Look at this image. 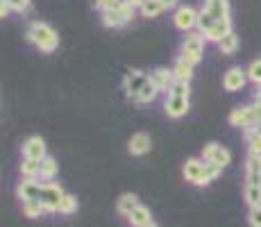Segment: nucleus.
<instances>
[{
  "instance_id": "nucleus-1",
  "label": "nucleus",
  "mask_w": 261,
  "mask_h": 227,
  "mask_svg": "<svg viewBox=\"0 0 261 227\" xmlns=\"http://www.w3.org/2000/svg\"><path fill=\"white\" fill-rule=\"evenodd\" d=\"M25 39H28L39 53H46V55L55 53V50L59 48V37H57V32H55V28L48 23H43V21L30 23Z\"/></svg>"
},
{
  "instance_id": "nucleus-2",
  "label": "nucleus",
  "mask_w": 261,
  "mask_h": 227,
  "mask_svg": "<svg viewBox=\"0 0 261 227\" xmlns=\"http://www.w3.org/2000/svg\"><path fill=\"white\" fill-rule=\"evenodd\" d=\"M204 43H207V39H204L202 32H189L187 37L182 39V43H179L177 57H182L184 62H189L195 66V64H200V59H202Z\"/></svg>"
},
{
  "instance_id": "nucleus-3",
  "label": "nucleus",
  "mask_w": 261,
  "mask_h": 227,
  "mask_svg": "<svg viewBox=\"0 0 261 227\" xmlns=\"http://www.w3.org/2000/svg\"><path fill=\"white\" fill-rule=\"evenodd\" d=\"M198 18H200V9H195L193 5H179V7L173 12V25L184 34L195 32Z\"/></svg>"
},
{
  "instance_id": "nucleus-4",
  "label": "nucleus",
  "mask_w": 261,
  "mask_h": 227,
  "mask_svg": "<svg viewBox=\"0 0 261 227\" xmlns=\"http://www.w3.org/2000/svg\"><path fill=\"white\" fill-rule=\"evenodd\" d=\"M182 175H184V180L191 182L193 186L212 184L209 178H207V161H204L202 157H189L187 164H184V168H182Z\"/></svg>"
},
{
  "instance_id": "nucleus-5",
  "label": "nucleus",
  "mask_w": 261,
  "mask_h": 227,
  "mask_svg": "<svg viewBox=\"0 0 261 227\" xmlns=\"http://www.w3.org/2000/svg\"><path fill=\"white\" fill-rule=\"evenodd\" d=\"M66 195V191L62 189L55 182H43V191H41V205L46 207V211L50 214H59V207H62V200Z\"/></svg>"
},
{
  "instance_id": "nucleus-6",
  "label": "nucleus",
  "mask_w": 261,
  "mask_h": 227,
  "mask_svg": "<svg viewBox=\"0 0 261 227\" xmlns=\"http://www.w3.org/2000/svg\"><path fill=\"white\" fill-rule=\"evenodd\" d=\"M148 82H150V75L148 73H143V70H139V68L127 70V73H125V78H123V91H125V95H127L129 100H134L139 93H141V89Z\"/></svg>"
},
{
  "instance_id": "nucleus-7",
  "label": "nucleus",
  "mask_w": 261,
  "mask_h": 227,
  "mask_svg": "<svg viewBox=\"0 0 261 227\" xmlns=\"http://www.w3.org/2000/svg\"><path fill=\"white\" fill-rule=\"evenodd\" d=\"M134 18V7L125 0V5L123 7H118V9H114V12H107V14H102V25L105 28H123V25H127L129 21Z\"/></svg>"
},
{
  "instance_id": "nucleus-8",
  "label": "nucleus",
  "mask_w": 261,
  "mask_h": 227,
  "mask_svg": "<svg viewBox=\"0 0 261 227\" xmlns=\"http://www.w3.org/2000/svg\"><path fill=\"white\" fill-rule=\"evenodd\" d=\"M229 125H232V128L243 130V132L252 130L254 128L252 107H250V105H239V107H234L232 112H229Z\"/></svg>"
},
{
  "instance_id": "nucleus-9",
  "label": "nucleus",
  "mask_w": 261,
  "mask_h": 227,
  "mask_svg": "<svg viewBox=\"0 0 261 227\" xmlns=\"http://www.w3.org/2000/svg\"><path fill=\"white\" fill-rule=\"evenodd\" d=\"M200 157H202L204 161H214V164H218V166H223V168H225V166L232 161V153H229L225 145H220V143H216V141H212V143H207L202 148Z\"/></svg>"
},
{
  "instance_id": "nucleus-10",
  "label": "nucleus",
  "mask_w": 261,
  "mask_h": 227,
  "mask_svg": "<svg viewBox=\"0 0 261 227\" xmlns=\"http://www.w3.org/2000/svg\"><path fill=\"white\" fill-rule=\"evenodd\" d=\"M46 157H48V148L41 136H28V139L23 141V159L43 161Z\"/></svg>"
},
{
  "instance_id": "nucleus-11",
  "label": "nucleus",
  "mask_w": 261,
  "mask_h": 227,
  "mask_svg": "<svg viewBox=\"0 0 261 227\" xmlns=\"http://www.w3.org/2000/svg\"><path fill=\"white\" fill-rule=\"evenodd\" d=\"M248 82H250V80H248V70L241 68V66H232L227 73L223 75V89L229 91V93L241 91Z\"/></svg>"
},
{
  "instance_id": "nucleus-12",
  "label": "nucleus",
  "mask_w": 261,
  "mask_h": 227,
  "mask_svg": "<svg viewBox=\"0 0 261 227\" xmlns=\"http://www.w3.org/2000/svg\"><path fill=\"white\" fill-rule=\"evenodd\" d=\"M189 109H191L189 98H179V95H166V100H164V112H166V116H168V118H173V120L187 116Z\"/></svg>"
},
{
  "instance_id": "nucleus-13",
  "label": "nucleus",
  "mask_w": 261,
  "mask_h": 227,
  "mask_svg": "<svg viewBox=\"0 0 261 227\" xmlns=\"http://www.w3.org/2000/svg\"><path fill=\"white\" fill-rule=\"evenodd\" d=\"M41 191H43V184L39 180H21L16 186V195L21 203H28V200H39L41 198Z\"/></svg>"
},
{
  "instance_id": "nucleus-14",
  "label": "nucleus",
  "mask_w": 261,
  "mask_h": 227,
  "mask_svg": "<svg viewBox=\"0 0 261 227\" xmlns=\"http://www.w3.org/2000/svg\"><path fill=\"white\" fill-rule=\"evenodd\" d=\"M150 82L157 87L159 93H168L170 87L175 84V75H173V68H166V66H157L150 73Z\"/></svg>"
},
{
  "instance_id": "nucleus-15",
  "label": "nucleus",
  "mask_w": 261,
  "mask_h": 227,
  "mask_svg": "<svg viewBox=\"0 0 261 227\" xmlns=\"http://www.w3.org/2000/svg\"><path fill=\"white\" fill-rule=\"evenodd\" d=\"M150 148H152V139H150L148 132L132 134V139H129V143H127L129 155H134V157H141V155L150 153Z\"/></svg>"
},
{
  "instance_id": "nucleus-16",
  "label": "nucleus",
  "mask_w": 261,
  "mask_h": 227,
  "mask_svg": "<svg viewBox=\"0 0 261 227\" xmlns=\"http://www.w3.org/2000/svg\"><path fill=\"white\" fill-rule=\"evenodd\" d=\"M229 32H232V18H225V21H216L204 32V39H207V43H220Z\"/></svg>"
},
{
  "instance_id": "nucleus-17",
  "label": "nucleus",
  "mask_w": 261,
  "mask_h": 227,
  "mask_svg": "<svg viewBox=\"0 0 261 227\" xmlns=\"http://www.w3.org/2000/svg\"><path fill=\"white\" fill-rule=\"evenodd\" d=\"M202 9L212 14L214 21H225V18H229V0H204Z\"/></svg>"
},
{
  "instance_id": "nucleus-18",
  "label": "nucleus",
  "mask_w": 261,
  "mask_h": 227,
  "mask_svg": "<svg viewBox=\"0 0 261 227\" xmlns=\"http://www.w3.org/2000/svg\"><path fill=\"white\" fill-rule=\"evenodd\" d=\"M245 184L261 186V157L248 155V159H245Z\"/></svg>"
},
{
  "instance_id": "nucleus-19",
  "label": "nucleus",
  "mask_w": 261,
  "mask_h": 227,
  "mask_svg": "<svg viewBox=\"0 0 261 227\" xmlns=\"http://www.w3.org/2000/svg\"><path fill=\"white\" fill-rule=\"evenodd\" d=\"M127 223L132 227H145V225L154 223V220H152V211H150L145 205H139L137 209L127 216Z\"/></svg>"
},
{
  "instance_id": "nucleus-20",
  "label": "nucleus",
  "mask_w": 261,
  "mask_h": 227,
  "mask_svg": "<svg viewBox=\"0 0 261 227\" xmlns=\"http://www.w3.org/2000/svg\"><path fill=\"white\" fill-rule=\"evenodd\" d=\"M173 75H175V82L191 84V80H193V64H189V62H184L182 57H177L173 64Z\"/></svg>"
},
{
  "instance_id": "nucleus-21",
  "label": "nucleus",
  "mask_w": 261,
  "mask_h": 227,
  "mask_svg": "<svg viewBox=\"0 0 261 227\" xmlns=\"http://www.w3.org/2000/svg\"><path fill=\"white\" fill-rule=\"evenodd\" d=\"M139 205H141V203H139L137 193H123L118 198V203H116V211H118L120 216H125V218H127V216L132 214V211L137 209Z\"/></svg>"
},
{
  "instance_id": "nucleus-22",
  "label": "nucleus",
  "mask_w": 261,
  "mask_h": 227,
  "mask_svg": "<svg viewBox=\"0 0 261 227\" xmlns=\"http://www.w3.org/2000/svg\"><path fill=\"white\" fill-rule=\"evenodd\" d=\"M57 173H59V164H57V159H55L53 155H48V157L41 161V175H39V180H43V182H53L55 178H57Z\"/></svg>"
},
{
  "instance_id": "nucleus-23",
  "label": "nucleus",
  "mask_w": 261,
  "mask_h": 227,
  "mask_svg": "<svg viewBox=\"0 0 261 227\" xmlns=\"http://www.w3.org/2000/svg\"><path fill=\"white\" fill-rule=\"evenodd\" d=\"M141 16L143 18H157L159 14H164L166 12V5L162 3V0H148V3H143L141 5Z\"/></svg>"
},
{
  "instance_id": "nucleus-24",
  "label": "nucleus",
  "mask_w": 261,
  "mask_h": 227,
  "mask_svg": "<svg viewBox=\"0 0 261 227\" xmlns=\"http://www.w3.org/2000/svg\"><path fill=\"white\" fill-rule=\"evenodd\" d=\"M243 198H245V205H248L250 209H254V207H261V186H257V184H245L243 186Z\"/></svg>"
},
{
  "instance_id": "nucleus-25",
  "label": "nucleus",
  "mask_w": 261,
  "mask_h": 227,
  "mask_svg": "<svg viewBox=\"0 0 261 227\" xmlns=\"http://www.w3.org/2000/svg\"><path fill=\"white\" fill-rule=\"evenodd\" d=\"M21 175L25 180H39V175H41V161L23 159L21 161Z\"/></svg>"
},
{
  "instance_id": "nucleus-26",
  "label": "nucleus",
  "mask_w": 261,
  "mask_h": 227,
  "mask_svg": "<svg viewBox=\"0 0 261 227\" xmlns=\"http://www.w3.org/2000/svg\"><path fill=\"white\" fill-rule=\"evenodd\" d=\"M23 214L28 216V218H41L48 211H46V207L41 205V200H28V203H23Z\"/></svg>"
},
{
  "instance_id": "nucleus-27",
  "label": "nucleus",
  "mask_w": 261,
  "mask_h": 227,
  "mask_svg": "<svg viewBox=\"0 0 261 227\" xmlns=\"http://www.w3.org/2000/svg\"><path fill=\"white\" fill-rule=\"evenodd\" d=\"M157 95H159L157 87H154L152 82H148V84H145V87L141 89V93H139L137 98L132 100V103H137V105H150V103H152L154 98H157Z\"/></svg>"
},
{
  "instance_id": "nucleus-28",
  "label": "nucleus",
  "mask_w": 261,
  "mask_h": 227,
  "mask_svg": "<svg viewBox=\"0 0 261 227\" xmlns=\"http://www.w3.org/2000/svg\"><path fill=\"white\" fill-rule=\"evenodd\" d=\"M216 45H218V50H220L223 55H234V53L239 50V37H237L234 32H229L227 37L223 39V41L216 43Z\"/></svg>"
},
{
  "instance_id": "nucleus-29",
  "label": "nucleus",
  "mask_w": 261,
  "mask_h": 227,
  "mask_svg": "<svg viewBox=\"0 0 261 227\" xmlns=\"http://www.w3.org/2000/svg\"><path fill=\"white\" fill-rule=\"evenodd\" d=\"M245 145H248V155L261 157V136H257L252 130L245 132Z\"/></svg>"
},
{
  "instance_id": "nucleus-30",
  "label": "nucleus",
  "mask_w": 261,
  "mask_h": 227,
  "mask_svg": "<svg viewBox=\"0 0 261 227\" xmlns=\"http://www.w3.org/2000/svg\"><path fill=\"white\" fill-rule=\"evenodd\" d=\"M245 70H248V80L259 89L261 87V57L259 59H252Z\"/></svg>"
},
{
  "instance_id": "nucleus-31",
  "label": "nucleus",
  "mask_w": 261,
  "mask_h": 227,
  "mask_svg": "<svg viewBox=\"0 0 261 227\" xmlns=\"http://www.w3.org/2000/svg\"><path fill=\"white\" fill-rule=\"evenodd\" d=\"M77 211V198H75L73 193H66L64 195V200H62V207H59V214H64V216H71Z\"/></svg>"
},
{
  "instance_id": "nucleus-32",
  "label": "nucleus",
  "mask_w": 261,
  "mask_h": 227,
  "mask_svg": "<svg viewBox=\"0 0 261 227\" xmlns=\"http://www.w3.org/2000/svg\"><path fill=\"white\" fill-rule=\"evenodd\" d=\"M123 5H125V0H95V9H98V12H102V14L114 12V9L123 7Z\"/></svg>"
},
{
  "instance_id": "nucleus-33",
  "label": "nucleus",
  "mask_w": 261,
  "mask_h": 227,
  "mask_svg": "<svg viewBox=\"0 0 261 227\" xmlns=\"http://www.w3.org/2000/svg\"><path fill=\"white\" fill-rule=\"evenodd\" d=\"M189 93H191V84H187V82H175L166 95H179V98H189Z\"/></svg>"
},
{
  "instance_id": "nucleus-34",
  "label": "nucleus",
  "mask_w": 261,
  "mask_h": 227,
  "mask_svg": "<svg viewBox=\"0 0 261 227\" xmlns=\"http://www.w3.org/2000/svg\"><path fill=\"white\" fill-rule=\"evenodd\" d=\"M7 3L12 7V12H16V14H25L32 7V0H7Z\"/></svg>"
},
{
  "instance_id": "nucleus-35",
  "label": "nucleus",
  "mask_w": 261,
  "mask_h": 227,
  "mask_svg": "<svg viewBox=\"0 0 261 227\" xmlns=\"http://www.w3.org/2000/svg\"><path fill=\"white\" fill-rule=\"evenodd\" d=\"M248 223L250 227H261V207H254L248 211Z\"/></svg>"
},
{
  "instance_id": "nucleus-36",
  "label": "nucleus",
  "mask_w": 261,
  "mask_h": 227,
  "mask_svg": "<svg viewBox=\"0 0 261 227\" xmlns=\"http://www.w3.org/2000/svg\"><path fill=\"white\" fill-rule=\"evenodd\" d=\"M220 173H223V166L214 164V161H207V178H209V182H214Z\"/></svg>"
},
{
  "instance_id": "nucleus-37",
  "label": "nucleus",
  "mask_w": 261,
  "mask_h": 227,
  "mask_svg": "<svg viewBox=\"0 0 261 227\" xmlns=\"http://www.w3.org/2000/svg\"><path fill=\"white\" fill-rule=\"evenodd\" d=\"M9 14H12V7H9V3H7V0H3V3H0V16H3V18H7Z\"/></svg>"
},
{
  "instance_id": "nucleus-38",
  "label": "nucleus",
  "mask_w": 261,
  "mask_h": 227,
  "mask_svg": "<svg viewBox=\"0 0 261 227\" xmlns=\"http://www.w3.org/2000/svg\"><path fill=\"white\" fill-rule=\"evenodd\" d=\"M250 107H252L254 123H259V120H261V103H252V105H250Z\"/></svg>"
},
{
  "instance_id": "nucleus-39",
  "label": "nucleus",
  "mask_w": 261,
  "mask_h": 227,
  "mask_svg": "<svg viewBox=\"0 0 261 227\" xmlns=\"http://www.w3.org/2000/svg\"><path fill=\"white\" fill-rule=\"evenodd\" d=\"M166 5V9H177L179 7V0H162Z\"/></svg>"
},
{
  "instance_id": "nucleus-40",
  "label": "nucleus",
  "mask_w": 261,
  "mask_h": 227,
  "mask_svg": "<svg viewBox=\"0 0 261 227\" xmlns=\"http://www.w3.org/2000/svg\"><path fill=\"white\" fill-rule=\"evenodd\" d=\"M127 3L132 5L134 9H141V5H143V3H148V0H127Z\"/></svg>"
},
{
  "instance_id": "nucleus-41",
  "label": "nucleus",
  "mask_w": 261,
  "mask_h": 227,
  "mask_svg": "<svg viewBox=\"0 0 261 227\" xmlns=\"http://www.w3.org/2000/svg\"><path fill=\"white\" fill-rule=\"evenodd\" d=\"M252 103H261V87L254 91V95H252Z\"/></svg>"
},
{
  "instance_id": "nucleus-42",
  "label": "nucleus",
  "mask_w": 261,
  "mask_h": 227,
  "mask_svg": "<svg viewBox=\"0 0 261 227\" xmlns=\"http://www.w3.org/2000/svg\"><path fill=\"white\" fill-rule=\"evenodd\" d=\"M252 132H254V134H257V136H261V120H259V123H254Z\"/></svg>"
},
{
  "instance_id": "nucleus-43",
  "label": "nucleus",
  "mask_w": 261,
  "mask_h": 227,
  "mask_svg": "<svg viewBox=\"0 0 261 227\" xmlns=\"http://www.w3.org/2000/svg\"><path fill=\"white\" fill-rule=\"evenodd\" d=\"M145 227H159L157 223H150V225H145Z\"/></svg>"
}]
</instances>
